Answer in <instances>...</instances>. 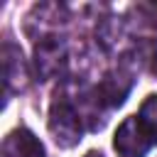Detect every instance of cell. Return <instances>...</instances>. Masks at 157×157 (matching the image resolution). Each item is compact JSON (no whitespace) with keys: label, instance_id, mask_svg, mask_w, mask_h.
I'll return each mask as SVG.
<instances>
[{"label":"cell","instance_id":"obj_3","mask_svg":"<svg viewBox=\"0 0 157 157\" xmlns=\"http://www.w3.org/2000/svg\"><path fill=\"white\" fill-rule=\"evenodd\" d=\"M0 157H47V155H44V145L29 130L20 128L2 140Z\"/></svg>","mask_w":157,"mask_h":157},{"label":"cell","instance_id":"obj_4","mask_svg":"<svg viewBox=\"0 0 157 157\" xmlns=\"http://www.w3.org/2000/svg\"><path fill=\"white\" fill-rule=\"evenodd\" d=\"M2 66H5V86L12 88V91H20L25 86V78H27L20 49H15L12 44H5V49H2Z\"/></svg>","mask_w":157,"mask_h":157},{"label":"cell","instance_id":"obj_6","mask_svg":"<svg viewBox=\"0 0 157 157\" xmlns=\"http://www.w3.org/2000/svg\"><path fill=\"white\" fill-rule=\"evenodd\" d=\"M86 157H103V155H101V152H88Z\"/></svg>","mask_w":157,"mask_h":157},{"label":"cell","instance_id":"obj_5","mask_svg":"<svg viewBox=\"0 0 157 157\" xmlns=\"http://www.w3.org/2000/svg\"><path fill=\"white\" fill-rule=\"evenodd\" d=\"M137 118H140L142 128L147 130V135L152 137V142H157V96H147V101L142 103Z\"/></svg>","mask_w":157,"mask_h":157},{"label":"cell","instance_id":"obj_1","mask_svg":"<svg viewBox=\"0 0 157 157\" xmlns=\"http://www.w3.org/2000/svg\"><path fill=\"white\" fill-rule=\"evenodd\" d=\"M49 132L54 135L56 145H61V147H74L83 135V118L78 115L76 105L64 96H56L52 103Z\"/></svg>","mask_w":157,"mask_h":157},{"label":"cell","instance_id":"obj_2","mask_svg":"<svg viewBox=\"0 0 157 157\" xmlns=\"http://www.w3.org/2000/svg\"><path fill=\"white\" fill-rule=\"evenodd\" d=\"M115 150L123 155V157H145L147 150L155 145L152 137L147 135V130L142 128L140 118L137 115H130L125 118L118 130H115V140H113Z\"/></svg>","mask_w":157,"mask_h":157}]
</instances>
